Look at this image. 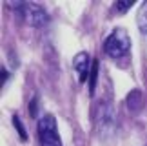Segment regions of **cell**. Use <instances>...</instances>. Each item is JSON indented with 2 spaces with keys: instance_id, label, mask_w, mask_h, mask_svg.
Masks as SVG:
<instances>
[{
  "instance_id": "6da1fadb",
  "label": "cell",
  "mask_w": 147,
  "mask_h": 146,
  "mask_svg": "<svg viewBox=\"0 0 147 146\" xmlns=\"http://www.w3.org/2000/svg\"><path fill=\"white\" fill-rule=\"evenodd\" d=\"M129 48H131V38H129L127 31L123 27H116V29L111 31V35L105 38L104 42V49L105 53L109 55L111 59H120L123 57Z\"/></svg>"
},
{
  "instance_id": "7a4b0ae2",
  "label": "cell",
  "mask_w": 147,
  "mask_h": 146,
  "mask_svg": "<svg viewBox=\"0 0 147 146\" xmlns=\"http://www.w3.org/2000/svg\"><path fill=\"white\" fill-rule=\"evenodd\" d=\"M94 124L102 137H109L116 130V113L109 102H100L94 111Z\"/></svg>"
},
{
  "instance_id": "3957f363",
  "label": "cell",
  "mask_w": 147,
  "mask_h": 146,
  "mask_svg": "<svg viewBox=\"0 0 147 146\" xmlns=\"http://www.w3.org/2000/svg\"><path fill=\"white\" fill-rule=\"evenodd\" d=\"M38 139L40 146H62V139L56 130V121L53 115H42L38 121Z\"/></svg>"
},
{
  "instance_id": "277c9868",
  "label": "cell",
  "mask_w": 147,
  "mask_h": 146,
  "mask_svg": "<svg viewBox=\"0 0 147 146\" xmlns=\"http://www.w3.org/2000/svg\"><path fill=\"white\" fill-rule=\"evenodd\" d=\"M18 9V13L26 18V22L29 26L35 27H44L47 24V13L42 5L38 4H27V2H18V4H11Z\"/></svg>"
},
{
  "instance_id": "5b68a950",
  "label": "cell",
  "mask_w": 147,
  "mask_h": 146,
  "mask_svg": "<svg viewBox=\"0 0 147 146\" xmlns=\"http://www.w3.org/2000/svg\"><path fill=\"white\" fill-rule=\"evenodd\" d=\"M73 66H75L78 77H80V81H86L87 73H89V55L84 53V51L75 55V59H73Z\"/></svg>"
},
{
  "instance_id": "8992f818",
  "label": "cell",
  "mask_w": 147,
  "mask_h": 146,
  "mask_svg": "<svg viewBox=\"0 0 147 146\" xmlns=\"http://www.w3.org/2000/svg\"><path fill=\"white\" fill-rule=\"evenodd\" d=\"M136 24H138V29L142 35H147V0L142 2L138 13H136Z\"/></svg>"
},
{
  "instance_id": "52a82bcc",
  "label": "cell",
  "mask_w": 147,
  "mask_h": 146,
  "mask_svg": "<svg viewBox=\"0 0 147 146\" xmlns=\"http://www.w3.org/2000/svg\"><path fill=\"white\" fill-rule=\"evenodd\" d=\"M96 77H98V60H93V70H91V77H89V89H91V93L94 91V86H96Z\"/></svg>"
},
{
  "instance_id": "ba28073f",
  "label": "cell",
  "mask_w": 147,
  "mask_h": 146,
  "mask_svg": "<svg viewBox=\"0 0 147 146\" xmlns=\"http://www.w3.org/2000/svg\"><path fill=\"white\" fill-rule=\"evenodd\" d=\"M13 124H15V128L18 130V133H20V137H22V141H27V133H26V128H24V124H22V121L18 119V117H13Z\"/></svg>"
},
{
  "instance_id": "9c48e42d",
  "label": "cell",
  "mask_w": 147,
  "mask_h": 146,
  "mask_svg": "<svg viewBox=\"0 0 147 146\" xmlns=\"http://www.w3.org/2000/svg\"><path fill=\"white\" fill-rule=\"evenodd\" d=\"M131 5H133V2H118L116 4V9L120 11V13H123V11H127Z\"/></svg>"
},
{
  "instance_id": "30bf717a",
  "label": "cell",
  "mask_w": 147,
  "mask_h": 146,
  "mask_svg": "<svg viewBox=\"0 0 147 146\" xmlns=\"http://www.w3.org/2000/svg\"><path fill=\"white\" fill-rule=\"evenodd\" d=\"M5 81H7V71H5V70L2 68V84H4Z\"/></svg>"
}]
</instances>
